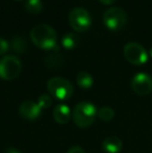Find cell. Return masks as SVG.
<instances>
[{"label":"cell","instance_id":"1","mask_svg":"<svg viewBox=\"0 0 152 153\" xmlns=\"http://www.w3.org/2000/svg\"><path fill=\"white\" fill-rule=\"evenodd\" d=\"M30 39L37 47L44 50H59L57 34L48 24H38L30 31Z\"/></svg>","mask_w":152,"mask_h":153},{"label":"cell","instance_id":"2","mask_svg":"<svg viewBox=\"0 0 152 153\" xmlns=\"http://www.w3.org/2000/svg\"><path fill=\"white\" fill-rule=\"evenodd\" d=\"M98 109L93 103L89 101H82L74 107L72 119L76 126L80 128H87L95 121Z\"/></svg>","mask_w":152,"mask_h":153},{"label":"cell","instance_id":"3","mask_svg":"<svg viewBox=\"0 0 152 153\" xmlns=\"http://www.w3.org/2000/svg\"><path fill=\"white\" fill-rule=\"evenodd\" d=\"M47 90L52 97L59 101H66L73 94V85L63 77H52L47 82Z\"/></svg>","mask_w":152,"mask_h":153},{"label":"cell","instance_id":"4","mask_svg":"<svg viewBox=\"0 0 152 153\" xmlns=\"http://www.w3.org/2000/svg\"><path fill=\"white\" fill-rule=\"evenodd\" d=\"M22 64L15 55H5L0 59V78L13 80L20 75Z\"/></svg>","mask_w":152,"mask_h":153},{"label":"cell","instance_id":"5","mask_svg":"<svg viewBox=\"0 0 152 153\" xmlns=\"http://www.w3.org/2000/svg\"><path fill=\"white\" fill-rule=\"evenodd\" d=\"M69 23L75 31H87L92 24L91 15L85 8L75 7L69 14Z\"/></svg>","mask_w":152,"mask_h":153},{"label":"cell","instance_id":"6","mask_svg":"<svg viewBox=\"0 0 152 153\" xmlns=\"http://www.w3.org/2000/svg\"><path fill=\"white\" fill-rule=\"evenodd\" d=\"M123 52L125 59L134 66H142L146 64L149 57L146 49L139 43L134 42L126 44L123 49Z\"/></svg>","mask_w":152,"mask_h":153},{"label":"cell","instance_id":"7","mask_svg":"<svg viewBox=\"0 0 152 153\" xmlns=\"http://www.w3.org/2000/svg\"><path fill=\"white\" fill-rule=\"evenodd\" d=\"M126 13L121 7H110L105 10L103 15L104 25L110 30L117 31L119 29L123 28L126 24Z\"/></svg>","mask_w":152,"mask_h":153},{"label":"cell","instance_id":"8","mask_svg":"<svg viewBox=\"0 0 152 153\" xmlns=\"http://www.w3.org/2000/svg\"><path fill=\"white\" fill-rule=\"evenodd\" d=\"M131 88L133 92L140 96L150 94L152 92V77L144 72L138 73L132 78Z\"/></svg>","mask_w":152,"mask_h":153},{"label":"cell","instance_id":"9","mask_svg":"<svg viewBox=\"0 0 152 153\" xmlns=\"http://www.w3.org/2000/svg\"><path fill=\"white\" fill-rule=\"evenodd\" d=\"M43 109L39 106V104L35 101H25L19 107V114L25 120L28 121H35L40 118L42 115Z\"/></svg>","mask_w":152,"mask_h":153},{"label":"cell","instance_id":"10","mask_svg":"<svg viewBox=\"0 0 152 153\" xmlns=\"http://www.w3.org/2000/svg\"><path fill=\"white\" fill-rule=\"evenodd\" d=\"M71 117L72 113L70 107L66 104H63V103L56 105L54 111H53V119L59 124H66L71 120Z\"/></svg>","mask_w":152,"mask_h":153},{"label":"cell","instance_id":"11","mask_svg":"<svg viewBox=\"0 0 152 153\" xmlns=\"http://www.w3.org/2000/svg\"><path fill=\"white\" fill-rule=\"evenodd\" d=\"M102 149L106 153H119L123 148V143L121 139L116 135L108 137L102 142Z\"/></svg>","mask_w":152,"mask_h":153},{"label":"cell","instance_id":"12","mask_svg":"<svg viewBox=\"0 0 152 153\" xmlns=\"http://www.w3.org/2000/svg\"><path fill=\"white\" fill-rule=\"evenodd\" d=\"M76 82L79 88H81V89H83V90H87L93 87L94 79H93V76H92L90 73L85 72V71H81V72H79L78 74H77Z\"/></svg>","mask_w":152,"mask_h":153},{"label":"cell","instance_id":"13","mask_svg":"<svg viewBox=\"0 0 152 153\" xmlns=\"http://www.w3.org/2000/svg\"><path fill=\"white\" fill-rule=\"evenodd\" d=\"M79 43V36H77L74 32H69V33H66L63 36V40H62V44L68 50H71L77 47Z\"/></svg>","mask_w":152,"mask_h":153},{"label":"cell","instance_id":"14","mask_svg":"<svg viewBox=\"0 0 152 153\" xmlns=\"http://www.w3.org/2000/svg\"><path fill=\"white\" fill-rule=\"evenodd\" d=\"M28 45H27V41L25 40V38L21 36H16L15 38H13L12 43H10V48L13 49V51L17 53H23L27 49Z\"/></svg>","mask_w":152,"mask_h":153},{"label":"cell","instance_id":"15","mask_svg":"<svg viewBox=\"0 0 152 153\" xmlns=\"http://www.w3.org/2000/svg\"><path fill=\"white\" fill-rule=\"evenodd\" d=\"M24 7L29 14H39L43 10V3L41 0H25Z\"/></svg>","mask_w":152,"mask_h":153},{"label":"cell","instance_id":"16","mask_svg":"<svg viewBox=\"0 0 152 153\" xmlns=\"http://www.w3.org/2000/svg\"><path fill=\"white\" fill-rule=\"evenodd\" d=\"M97 117H99V119L104 122H110L114 119L115 111L112 107L103 106V107H101V108L98 109Z\"/></svg>","mask_w":152,"mask_h":153},{"label":"cell","instance_id":"17","mask_svg":"<svg viewBox=\"0 0 152 153\" xmlns=\"http://www.w3.org/2000/svg\"><path fill=\"white\" fill-rule=\"evenodd\" d=\"M37 103L42 109H46V108H48L51 104H52V98H51L50 95L43 94L38 98V102Z\"/></svg>","mask_w":152,"mask_h":153},{"label":"cell","instance_id":"18","mask_svg":"<svg viewBox=\"0 0 152 153\" xmlns=\"http://www.w3.org/2000/svg\"><path fill=\"white\" fill-rule=\"evenodd\" d=\"M10 49V43L3 38H0V55H3Z\"/></svg>","mask_w":152,"mask_h":153},{"label":"cell","instance_id":"19","mask_svg":"<svg viewBox=\"0 0 152 153\" xmlns=\"http://www.w3.org/2000/svg\"><path fill=\"white\" fill-rule=\"evenodd\" d=\"M67 153H85V150L79 146H74V147L70 148Z\"/></svg>","mask_w":152,"mask_h":153},{"label":"cell","instance_id":"20","mask_svg":"<svg viewBox=\"0 0 152 153\" xmlns=\"http://www.w3.org/2000/svg\"><path fill=\"white\" fill-rule=\"evenodd\" d=\"M4 153H21V152L18 149H16V148H7L4 151Z\"/></svg>","mask_w":152,"mask_h":153},{"label":"cell","instance_id":"21","mask_svg":"<svg viewBox=\"0 0 152 153\" xmlns=\"http://www.w3.org/2000/svg\"><path fill=\"white\" fill-rule=\"evenodd\" d=\"M99 1L103 4H112V3H114L116 0H99Z\"/></svg>","mask_w":152,"mask_h":153},{"label":"cell","instance_id":"22","mask_svg":"<svg viewBox=\"0 0 152 153\" xmlns=\"http://www.w3.org/2000/svg\"><path fill=\"white\" fill-rule=\"evenodd\" d=\"M149 54H150V56L152 57V47L150 48V51H149Z\"/></svg>","mask_w":152,"mask_h":153},{"label":"cell","instance_id":"23","mask_svg":"<svg viewBox=\"0 0 152 153\" xmlns=\"http://www.w3.org/2000/svg\"><path fill=\"white\" fill-rule=\"evenodd\" d=\"M16 1H22V0H16Z\"/></svg>","mask_w":152,"mask_h":153}]
</instances>
